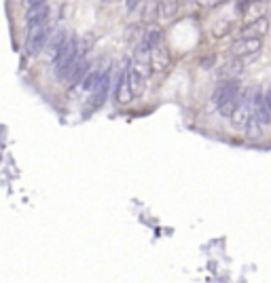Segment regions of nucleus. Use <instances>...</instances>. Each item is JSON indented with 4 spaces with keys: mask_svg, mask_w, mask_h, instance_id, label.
<instances>
[{
    "mask_svg": "<svg viewBox=\"0 0 271 283\" xmlns=\"http://www.w3.org/2000/svg\"><path fill=\"white\" fill-rule=\"evenodd\" d=\"M42 2H47V0H24V6H36V4H42Z\"/></svg>",
    "mask_w": 271,
    "mask_h": 283,
    "instance_id": "aec40b11",
    "label": "nucleus"
},
{
    "mask_svg": "<svg viewBox=\"0 0 271 283\" xmlns=\"http://www.w3.org/2000/svg\"><path fill=\"white\" fill-rule=\"evenodd\" d=\"M108 89H110V72L104 76L102 83H100L94 91H91V100H89V104H91V108H94V110H98L100 106H104L106 97H108Z\"/></svg>",
    "mask_w": 271,
    "mask_h": 283,
    "instance_id": "6e6552de",
    "label": "nucleus"
},
{
    "mask_svg": "<svg viewBox=\"0 0 271 283\" xmlns=\"http://www.w3.org/2000/svg\"><path fill=\"white\" fill-rule=\"evenodd\" d=\"M49 36H51V30H49L47 24L36 26V28H28V36H26V53L34 57V55L42 53V49L47 47Z\"/></svg>",
    "mask_w": 271,
    "mask_h": 283,
    "instance_id": "7ed1b4c3",
    "label": "nucleus"
},
{
    "mask_svg": "<svg viewBox=\"0 0 271 283\" xmlns=\"http://www.w3.org/2000/svg\"><path fill=\"white\" fill-rule=\"evenodd\" d=\"M241 95V83L237 79H227V81H220L218 87L214 89V93L210 97V106L212 108H220L225 102H233V100H239Z\"/></svg>",
    "mask_w": 271,
    "mask_h": 283,
    "instance_id": "f03ea898",
    "label": "nucleus"
},
{
    "mask_svg": "<svg viewBox=\"0 0 271 283\" xmlns=\"http://www.w3.org/2000/svg\"><path fill=\"white\" fill-rule=\"evenodd\" d=\"M138 36H140V26H130V28H127V30H125V40L127 42H130V45H132V42H136V40H138Z\"/></svg>",
    "mask_w": 271,
    "mask_h": 283,
    "instance_id": "f3484780",
    "label": "nucleus"
},
{
    "mask_svg": "<svg viewBox=\"0 0 271 283\" xmlns=\"http://www.w3.org/2000/svg\"><path fill=\"white\" fill-rule=\"evenodd\" d=\"M87 72H89V59H87V57H78L76 66H74V70H72V74L68 76L70 85H72V87L81 85V83L85 81V76H87Z\"/></svg>",
    "mask_w": 271,
    "mask_h": 283,
    "instance_id": "f8f14e48",
    "label": "nucleus"
},
{
    "mask_svg": "<svg viewBox=\"0 0 271 283\" xmlns=\"http://www.w3.org/2000/svg\"><path fill=\"white\" fill-rule=\"evenodd\" d=\"M241 70H244V61H241V57H231L229 61H225L223 66H220L218 76H220V81L237 79V76L241 74Z\"/></svg>",
    "mask_w": 271,
    "mask_h": 283,
    "instance_id": "1a4fd4ad",
    "label": "nucleus"
},
{
    "mask_svg": "<svg viewBox=\"0 0 271 283\" xmlns=\"http://www.w3.org/2000/svg\"><path fill=\"white\" fill-rule=\"evenodd\" d=\"M180 0H159V19L163 21H172L178 13Z\"/></svg>",
    "mask_w": 271,
    "mask_h": 283,
    "instance_id": "ddd939ff",
    "label": "nucleus"
},
{
    "mask_svg": "<svg viewBox=\"0 0 271 283\" xmlns=\"http://www.w3.org/2000/svg\"><path fill=\"white\" fill-rule=\"evenodd\" d=\"M263 47L261 38H239L235 45L231 47V55L233 57H248V55H256Z\"/></svg>",
    "mask_w": 271,
    "mask_h": 283,
    "instance_id": "20e7f679",
    "label": "nucleus"
},
{
    "mask_svg": "<svg viewBox=\"0 0 271 283\" xmlns=\"http://www.w3.org/2000/svg\"><path fill=\"white\" fill-rule=\"evenodd\" d=\"M106 74H108V68H96L94 70V72H89L87 76H85V81H83V89L85 91H94L96 87H98V85L100 83H102V79H104V76Z\"/></svg>",
    "mask_w": 271,
    "mask_h": 283,
    "instance_id": "2eb2a0df",
    "label": "nucleus"
},
{
    "mask_svg": "<svg viewBox=\"0 0 271 283\" xmlns=\"http://www.w3.org/2000/svg\"><path fill=\"white\" fill-rule=\"evenodd\" d=\"M214 61H216V57H214V55H210V57H205V59L202 61V68H203V70H208L210 66H214Z\"/></svg>",
    "mask_w": 271,
    "mask_h": 283,
    "instance_id": "6ab92c4d",
    "label": "nucleus"
},
{
    "mask_svg": "<svg viewBox=\"0 0 271 283\" xmlns=\"http://www.w3.org/2000/svg\"><path fill=\"white\" fill-rule=\"evenodd\" d=\"M106 2H112V0H106Z\"/></svg>",
    "mask_w": 271,
    "mask_h": 283,
    "instance_id": "4be33fe9",
    "label": "nucleus"
},
{
    "mask_svg": "<svg viewBox=\"0 0 271 283\" xmlns=\"http://www.w3.org/2000/svg\"><path fill=\"white\" fill-rule=\"evenodd\" d=\"M68 40V34H66V30L64 28H58L51 36H49V42H47V47H49V55H53L55 57V53L60 51V49L64 47V42Z\"/></svg>",
    "mask_w": 271,
    "mask_h": 283,
    "instance_id": "4468645a",
    "label": "nucleus"
},
{
    "mask_svg": "<svg viewBox=\"0 0 271 283\" xmlns=\"http://www.w3.org/2000/svg\"><path fill=\"white\" fill-rule=\"evenodd\" d=\"M140 4V0H127L125 2V9H127V13H132V11H136V6Z\"/></svg>",
    "mask_w": 271,
    "mask_h": 283,
    "instance_id": "a211bd4d",
    "label": "nucleus"
},
{
    "mask_svg": "<svg viewBox=\"0 0 271 283\" xmlns=\"http://www.w3.org/2000/svg\"><path fill=\"white\" fill-rule=\"evenodd\" d=\"M269 30V19L267 17H261V19H254V21H248V24L241 28L239 36L241 38H261L265 36Z\"/></svg>",
    "mask_w": 271,
    "mask_h": 283,
    "instance_id": "423d86ee",
    "label": "nucleus"
},
{
    "mask_svg": "<svg viewBox=\"0 0 271 283\" xmlns=\"http://www.w3.org/2000/svg\"><path fill=\"white\" fill-rule=\"evenodd\" d=\"M157 17H159V0H146L144 9H142V19L155 21Z\"/></svg>",
    "mask_w": 271,
    "mask_h": 283,
    "instance_id": "dca6fc26",
    "label": "nucleus"
},
{
    "mask_svg": "<svg viewBox=\"0 0 271 283\" xmlns=\"http://www.w3.org/2000/svg\"><path fill=\"white\" fill-rule=\"evenodd\" d=\"M115 97L121 106L130 104L132 97H134V89H132V79H130V66L123 68V72L119 76V83H117V89H115Z\"/></svg>",
    "mask_w": 271,
    "mask_h": 283,
    "instance_id": "39448f33",
    "label": "nucleus"
},
{
    "mask_svg": "<svg viewBox=\"0 0 271 283\" xmlns=\"http://www.w3.org/2000/svg\"><path fill=\"white\" fill-rule=\"evenodd\" d=\"M78 53H81V42L74 36L64 42V47L55 53L53 57V79L55 81H66L78 61Z\"/></svg>",
    "mask_w": 271,
    "mask_h": 283,
    "instance_id": "f257e3e1",
    "label": "nucleus"
},
{
    "mask_svg": "<svg viewBox=\"0 0 271 283\" xmlns=\"http://www.w3.org/2000/svg\"><path fill=\"white\" fill-rule=\"evenodd\" d=\"M265 11H267V0H248V4H246V9L241 15H244L246 24H248V21L265 17Z\"/></svg>",
    "mask_w": 271,
    "mask_h": 283,
    "instance_id": "9b49d317",
    "label": "nucleus"
},
{
    "mask_svg": "<svg viewBox=\"0 0 271 283\" xmlns=\"http://www.w3.org/2000/svg\"><path fill=\"white\" fill-rule=\"evenodd\" d=\"M151 68L155 70V72H166V70L169 68V53H168V49H163L161 45L153 49V51H151Z\"/></svg>",
    "mask_w": 271,
    "mask_h": 283,
    "instance_id": "9d476101",
    "label": "nucleus"
},
{
    "mask_svg": "<svg viewBox=\"0 0 271 283\" xmlns=\"http://www.w3.org/2000/svg\"><path fill=\"white\" fill-rule=\"evenodd\" d=\"M47 21H49V4L47 2L28 9V13H26V26L28 28H36V26L47 24Z\"/></svg>",
    "mask_w": 271,
    "mask_h": 283,
    "instance_id": "0eeeda50",
    "label": "nucleus"
},
{
    "mask_svg": "<svg viewBox=\"0 0 271 283\" xmlns=\"http://www.w3.org/2000/svg\"><path fill=\"white\" fill-rule=\"evenodd\" d=\"M265 104H267V108H269V112H271V89L265 93Z\"/></svg>",
    "mask_w": 271,
    "mask_h": 283,
    "instance_id": "412c9836",
    "label": "nucleus"
}]
</instances>
